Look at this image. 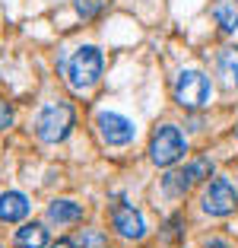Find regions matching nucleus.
<instances>
[{"mask_svg": "<svg viewBox=\"0 0 238 248\" xmlns=\"http://www.w3.org/2000/svg\"><path fill=\"white\" fill-rule=\"evenodd\" d=\"M48 219H54V223H76V219H83V207H79L76 201H67V197L51 201L48 204Z\"/></svg>", "mask_w": 238, "mask_h": 248, "instance_id": "9d476101", "label": "nucleus"}, {"mask_svg": "<svg viewBox=\"0 0 238 248\" xmlns=\"http://www.w3.org/2000/svg\"><path fill=\"white\" fill-rule=\"evenodd\" d=\"M162 188H165L168 194H184V191L191 188V175L188 172H168L165 182H162Z\"/></svg>", "mask_w": 238, "mask_h": 248, "instance_id": "f8f14e48", "label": "nucleus"}, {"mask_svg": "<svg viewBox=\"0 0 238 248\" xmlns=\"http://www.w3.org/2000/svg\"><path fill=\"white\" fill-rule=\"evenodd\" d=\"M26 213H29V201H26V194H19V191L0 194V219H3V223H19Z\"/></svg>", "mask_w": 238, "mask_h": 248, "instance_id": "6e6552de", "label": "nucleus"}, {"mask_svg": "<svg viewBox=\"0 0 238 248\" xmlns=\"http://www.w3.org/2000/svg\"><path fill=\"white\" fill-rule=\"evenodd\" d=\"M111 223H115L118 235H124V239H143V235H146L143 217H140L130 204H115V210H111Z\"/></svg>", "mask_w": 238, "mask_h": 248, "instance_id": "0eeeda50", "label": "nucleus"}, {"mask_svg": "<svg viewBox=\"0 0 238 248\" xmlns=\"http://www.w3.org/2000/svg\"><path fill=\"white\" fill-rule=\"evenodd\" d=\"M99 77H102V51L92 45H83L67 64V80L73 89H89L99 83Z\"/></svg>", "mask_w": 238, "mask_h": 248, "instance_id": "f257e3e1", "label": "nucleus"}, {"mask_svg": "<svg viewBox=\"0 0 238 248\" xmlns=\"http://www.w3.org/2000/svg\"><path fill=\"white\" fill-rule=\"evenodd\" d=\"M73 124H76V115H73L70 105H64V102L48 105V108L38 115V137H42L45 143H60V140L73 131Z\"/></svg>", "mask_w": 238, "mask_h": 248, "instance_id": "f03ea898", "label": "nucleus"}, {"mask_svg": "<svg viewBox=\"0 0 238 248\" xmlns=\"http://www.w3.org/2000/svg\"><path fill=\"white\" fill-rule=\"evenodd\" d=\"M219 67H223V73H229V80H235V86H238V48H225L219 54Z\"/></svg>", "mask_w": 238, "mask_h": 248, "instance_id": "ddd939ff", "label": "nucleus"}, {"mask_svg": "<svg viewBox=\"0 0 238 248\" xmlns=\"http://www.w3.org/2000/svg\"><path fill=\"white\" fill-rule=\"evenodd\" d=\"M16 245L22 248H45L48 245V229L38 226V223H29V226H22L16 232Z\"/></svg>", "mask_w": 238, "mask_h": 248, "instance_id": "9b49d317", "label": "nucleus"}, {"mask_svg": "<svg viewBox=\"0 0 238 248\" xmlns=\"http://www.w3.org/2000/svg\"><path fill=\"white\" fill-rule=\"evenodd\" d=\"M99 134L105 143L111 146H124L134 140V121L124 115H115V111H102L99 115Z\"/></svg>", "mask_w": 238, "mask_h": 248, "instance_id": "423d86ee", "label": "nucleus"}, {"mask_svg": "<svg viewBox=\"0 0 238 248\" xmlns=\"http://www.w3.org/2000/svg\"><path fill=\"white\" fill-rule=\"evenodd\" d=\"M209 13H213V19H216L225 32L238 29V0H213Z\"/></svg>", "mask_w": 238, "mask_h": 248, "instance_id": "1a4fd4ad", "label": "nucleus"}, {"mask_svg": "<svg viewBox=\"0 0 238 248\" xmlns=\"http://www.w3.org/2000/svg\"><path fill=\"white\" fill-rule=\"evenodd\" d=\"M235 204H238V194L225 178H213L209 188L203 191V210L209 217H229L235 210Z\"/></svg>", "mask_w": 238, "mask_h": 248, "instance_id": "39448f33", "label": "nucleus"}, {"mask_svg": "<svg viewBox=\"0 0 238 248\" xmlns=\"http://www.w3.org/2000/svg\"><path fill=\"white\" fill-rule=\"evenodd\" d=\"M51 248H73V245H70V242H54Z\"/></svg>", "mask_w": 238, "mask_h": 248, "instance_id": "a211bd4d", "label": "nucleus"}, {"mask_svg": "<svg viewBox=\"0 0 238 248\" xmlns=\"http://www.w3.org/2000/svg\"><path fill=\"white\" fill-rule=\"evenodd\" d=\"M79 245L83 248H105V235H99V232H83L79 235Z\"/></svg>", "mask_w": 238, "mask_h": 248, "instance_id": "2eb2a0df", "label": "nucleus"}, {"mask_svg": "<svg viewBox=\"0 0 238 248\" xmlns=\"http://www.w3.org/2000/svg\"><path fill=\"white\" fill-rule=\"evenodd\" d=\"M207 248H225V245H223V242H209Z\"/></svg>", "mask_w": 238, "mask_h": 248, "instance_id": "6ab92c4d", "label": "nucleus"}, {"mask_svg": "<svg viewBox=\"0 0 238 248\" xmlns=\"http://www.w3.org/2000/svg\"><path fill=\"white\" fill-rule=\"evenodd\" d=\"M99 7H102V0H76V10L83 16H95V13H99Z\"/></svg>", "mask_w": 238, "mask_h": 248, "instance_id": "f3484780", "label": "nucleus"}, {"mask_svg": "<svg viewBox=\"0 0 238 248\" xmlns=\"http://www.w3.org/2000/svg\"><path fill=\"white\" fill-rule=\"evenodd\" d=\"M10 124H13V108L7 99H0V131H7Z\"/></svg>", "mask_w": 238, "mask_h": 248, "instance_id": "dca6fc26", "label": "nucleus"}, {"mask_svg": "<svg viewBox=\"0 0 238 248\" xmlns=\"http://www.w3.org/2000/svg\"><path fill=\"white\" fill-rule=\"evenodd\" d=\"M184 153V137H181L178 127H159L149 140V159L156 166H172L181 159Z\"/></svg>", "mask_w": 238, "mask_h": 248, "instance_id": "20e7f679", "label": "nucleus"}, {"mask_svg": "<svg viewBox=\"0 0 238 248\" xmlns=\"http://www.w3.org/2000/svg\"><path fill=\"white\" fill-rule=\"evenodd\" d=\"M184 172L191 175V182H200V178H207L209 172H213V166H209L207 159H197V162H191V166L184 169Z\"/></svg>", "mask_w": 238, "mask_h": 248, "instance_id": "4468645a", "label": "nucleus"}, {"mask_svg": "<svg viewBox=\"0 0 238 248\" xmlns=\"http://www.w3.org/2000/svg\"><path fill=\"white\" fill-rule=\"evenodd\" d=\"M209 95H213V86L200 70H184L175 80V102L184 108H203L209 102Z\"/></svg>", "mask_w": 238, "mask_h": 248, "instance_id": "7ed1b4c3", "label": "nucleus"}]
</instances>
